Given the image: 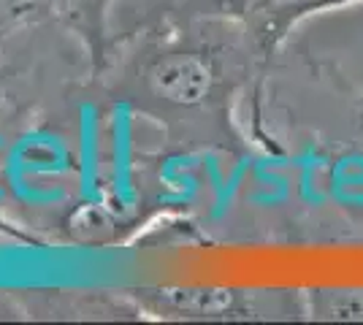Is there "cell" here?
Returning a JSON list of instances; mask_svg holds the SVG:
<instances>
[{
	"label": "cell",
	"mask_w": 363,
	"mask_h": 325,
	"mask_svg": "<svg viewBox=\"0 0 363 325\" xmlns=\"http://www.w3.org/2000/svg\"><path fill=\"white\" fill-rule=\"evenodd\" d=\"M114 6L117 0H49V14H55L68 30L76 33L95 65H101Z\"/></svg>",
	"instance_id": "3957f363"
},
{
	"label": "cell",
	"mask_w": 363,
	"mask_h": 325,
	"mask_svg": "<svg viewBox=\"0 0 363 325\" xmlns=\"http://www.w3.org/2000/svg\"><path fill=\"white\" fill-rule=\"evenodd\" d=\"M306 298V314L318 320H363V287L361 290H309Z\"/></svg>",
	"instance_id": "277c9868"
},
{
	"label": "cell",
	"mask_w": 363,
	"mask_h": 325,
	"mask_svg": "<svg viewBox=\"0 0 363 325\" xmlns=\"http://www.w3.org/2000/svg\"><path fill=\"white\" fill-rule=\"evenodd\" d=\"M98 71L111 93L187 149H242L236 111L266 76L239 19L203 8L160 11L108 38Z\"/></svg>",
	"instance_id": "6da1fadb"
},
{
	"label": "cell",
	"mask_w": 363,
	"mask_h": 325,
	"mask_svg": "<svg viewBox=\"0 0 363 325\" xmlns=\"http://www.w3.org/2000/svg\"><path fill=\"white\" fill-rule=\"evenodd\" d=\"M49 11V0H0V41L33 14Z\"/></svg>",
	"instance_id": "5b68a950"
},
{
	"label": "cell",
	"mask_w": 363,
	"mask_h": 325,
	"mask_svg": "<svg viewBox=\"0 0 363 325\" xmlns=\"http://www.w3.org/2000/svg\"><path fill=\"white\" fill-rule=\"evenodd\" d=\"M160 8H203L239 19L252 35L260 57L272 65V57L288 41L296 25L306 16L342 8L361 0H152Z\"/></svg>",
	"instance_id": "7a4b0ae2"
}]
</instances>
